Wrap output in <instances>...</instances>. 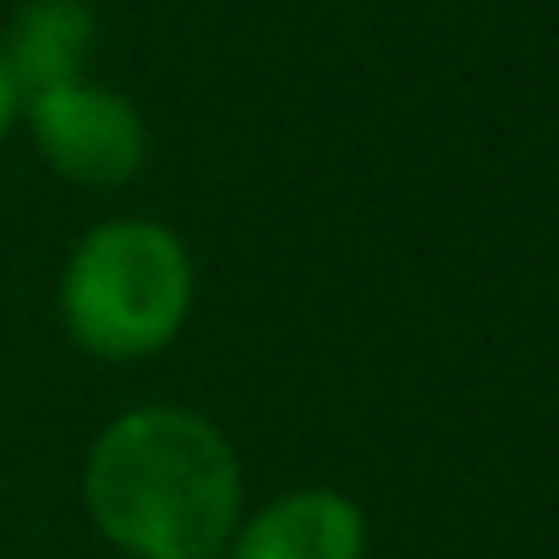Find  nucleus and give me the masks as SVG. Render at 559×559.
<instances>
[{
    "label": "nucleus",
    "mask_w": 559,
    "mask_h": 559,
    "mask_svg": "<svg viewBox=\"0 0 559 559\" xmlns=\"http://www.w3.org/2000/svg\"><path fill=\"white\" fill-rule=\"evenodd\" d=\"M94 45H99V17L88 0H23L0 56H7L23 99H34L45 88L83 83Z\"/></svg>",
    "instance_id": "39448f33"
},
{
    "label": "nucleus",
    "mask_w": 559,
    "mask_h": 559,
    "mask_svg": "<svg viewBox=\"0 0 559 559\" xmlns=\"http://www.w3.org/2000/svg\"><path fill=\"white\" fill-rule=\"evenodd\" d=\"M192 313V258L159 219L94 225L61 274L67 335L105 362H143L165 352Z\"/></svg>",
    "instance_id": "f03ea898"
},
{
    "label": "nucleus",
    "mask_w": 559,
    "mask_h": 559,
    "mask_svg": "<svg viewBox=\"0 0 559 559\" xmlns=\"http://www.w3.org/2000/svg\"><path fill=\"white\" fill-rule=\"evenodd\" d=\"M83 504L132 559H214L241 526V461L187 406H132L88 450Z\"/></svg>",
    "instance_id": "f257e3e1"
},
{
    "label": "nucleus",
    "mask_w": 559,
    "mask_h": 559,
    "mask_svg": "<svg viewBox=\"0 0 559 559\" xmlns=\"http://www.w3.org/2000/svg\"><path fill=\"white\" fill-rule=\"evenodd\" d=\"M230 559H368V515L341 488H297L236 526Z\"/></svg>",
    "instance_id": "20e7f679"
},
{
    "label": "nucleus",
    "mask_w": 559,
    "mask_h": 559,
    "mask_svg": "<svg viewBox=\"0 0 559 559\" xmlns=\"http://www.w3.org/2000/svg\"><path fill=\"white\" fill-rule=\"evenodd\" d=\"M17 116H23V88H17V78H12L7 56H0V138H7V132L17 127Z\"/></svg>",
    "instance_id": "423d86ee"
},
{
    "label": "nucleus",
    "mask_w": 559,
    "mask_h": 559,
    "mask_svg": "<svg viewBox=\"0 0 559 559\" xmlns=\"http://www.w3.org/2000/svg\"><path fill=\"white\" fill-rule=\"evenodd\" d=\"M34 148L50 159L56 176L78 187H121L148 159V127L132 99L99 83H67L23 99Z\"/></svg>",
    "instance_id": "7ed1b4c3"
}]
</instances>
